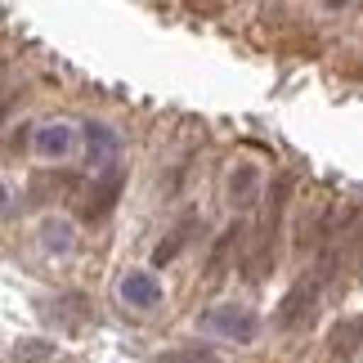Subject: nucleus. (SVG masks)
<instances>
[{
	"label": "nucleus",
	"instance_id": "nucleus-7",
	"mask_svg": "<svg viewBox=\"0 0 363 363\" xmlns=\"http://www.w3.org/2000/svg\"><path fill=\"white\" fill-rule=\"evenodd\" d=\"M86 144H90V162H99L104 171L113 166V157H117V135L108 130L104 121H90L86 125Z\"/></svg>",
	"mask_w": 363,
	"mask_h": 363
},
{
	"label": "nucleus",
	"instance_id": "nucleus-11",
	"mask_svg": "<svg viewBox=\"0 0 363 363\" xmlns=\"http://www.w3.org/2000/svg\"><path fill=\"white\" fill-rule=\"evenodd\" d=\"M242 225H229L225 233H220V242H216V251H211V278H220V269H225V260H229V251L238 247V238H242Z\"/></svg>",
	"mask_w": 363,
	"mask_h": 363
},
{
	"label": "nucleus",
	"instance_id": "nucleus-13",
	"mask_svg": "<svg viewBox=\"0 0 363 363\" xmlns=\"http://www.w3.org/2000/svg\"><path fill=\"white\" fill-rule=\"evenodd\" d=\"M18 354H23V359H45L50 350H45V341H23V345H18Z\"/></svg>",
	"mask_w": 363,
	"mask_h": 363
},
{
	"label": "nucleus",
	"instance_id": "nucleus-10",
	"mask_svg": "<svg viewBox=\"0 0 363 363\" xmlns=\"http://www.w3.org/2000/svg\"><path fill=\"white\" fill-rule=\"evenodd\" d=\"M152 363H220V359H216V350H206V345H179V350L157 354Z\"/></svg>",
	"mask_w": 363,
	"mask_h": 363
},
{
	"label": "nucleus",
	"instance_id": "nucleus-8",
	"mask_svg": "<svg viewBox=\"0 0 363 363\" xmlns=\"http://www.w3.org/2000/svg\"><path fill=\"white\" fill-rule=\"evenodd\" d=\"M40 247L50 251V256H67L77 242H72V220H45L40 225Z\"/></svg>",
	"mask_w": 363,
	"mask_h": 363
},
{
	"label": "nucleus",
	"instance_id": "nucleus-3",
	"mask_svg": "<svg viewBox=\"0 0 363 363\" xmlns=\"http://www.w3.org/2000/svg\"><path fill=\"white\" fill-rule=\"evenodd\" d=\"M117 296H121L125 305H130V310H157V305H162V283H157V274L130 269V274L121 278Z\"/></svg>",
	"mask_w": 363,
	"mask_h": 363
},
{
	"label": "nucleus",
	"instance_id": "nucleus-12",
	"mask_svg": "<svg viewBox=\"0 0 363 363\" xmlns=\"http://www.w3.org/2000/svg\"><path fill=\"white\" fill-rule=\"evenodd\" d=\"M193 229H198V220H193V216H189V220H184V225H179V229L171 233V242H162L157 251H152V260H157V264H166V260H175V256H179V247H184V242H189V233H193Z\"/></svg>",
	"mask_w": 363,
	"mask_h": 363
},
{
	"label": "nucleus",
	"instance_id": "nucleus-5",
	"mask_svg": "<svg viewBox=\"0 0 363 363\" xmlns=\"http://www.w3.org/2000/svg\"><path fill=\"white\" fill-rule=\"evenodd\" d=\"M72 125H67V121H45V125H40V130H36V152H40V157H67V152H72Z\"/></svg>",
	"mask_w": 363,
	"mask_h": 363
},
{
	"label": "nucleus",
	"instance_id": "nucleus-1",
	"mask_svg": "<svg viewBox=\"0 0 363 363\" xmlns=\"http://www.w3.org/2000/svg\"><path fill=\"white\" fill-rule=\"evenodd\" d=\"M202 328L216 332V337H225V341H238V345L260 337V318L251 310H242V305H216V310H206Z\"/></svg>",
	"mask_w": 363,
	"mask_h": 363
},
{
	"label": "nucleus",
	"instance_id": "nucleus-2",
	"mask_svg": "<svg viewBox=\"0 0 363 363\" xmlns=\"http://www.w3.org/2000/svg\"><path fill=\"white\" fill-rule=\"evenodd\" d=\"M314 305H318V283H310V278H301V283L291 287L283 301H278V314H274V323L283 328V332H291V328L310 323Z\"/></svg>",
	"mask_w": 363,
	"mask_h": 363
},
{
	"label": "nucleus",
	"instance_id": "nucleus-9",
	"mask_svg": "<svg viewBox=\"0 0 363 363\" xmlns=\"http://www.w3.org/2000/svg\"><path fill=\"white\" fill-rule=\"evenodd\" d=\"M54 323H63V328H81L86 323V296L81 291H67V296H59L54 301Z\"/></svg>",
	"mask_w": 363,
	"mask_h": 363
},
{
	"label": "nucleus",
	"instance_id": "nucleus-6",
	"mask_svg": "<svg viewBox=\"0 0 363 363\" xmlns=\"http://www.w3.org/2000/svg\"><path fill=\"white\" fill-rule=\"evenodd\" d=\"M328 345H332L337 359H354L363 350V318H345V323H337L332 337H328Z\"/></svg>",
	"mask_w": 363,
	"mask_h": 363
},
{
	"label": "nucleus",
	"instance_id": "nucleus-4",
	"mask_svg": "<svg viewBox=\"0 0 363 363\" xmlns=\"http://www.w3.org/2000/svg\"><path fill=\"white\" fill-rule=\"evenodd\" d=\"M256 193H260V171L256 166H238V171L225 179V202L233 211H247V206L256 202Z\"/></svg>",
	"mask_w": 363,
	"mask_h": 363
}]
</instances>
